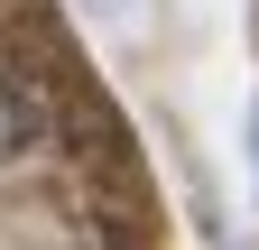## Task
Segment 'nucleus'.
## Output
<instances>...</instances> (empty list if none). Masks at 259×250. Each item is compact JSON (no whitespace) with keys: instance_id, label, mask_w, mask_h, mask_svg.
I'll return each mask as SVG.
<instances>
[{"instance_id":"obj_1","label":"nucleus","mask_w":259,"mask_h":250,"mask_svg":"<svg viewBox=\"0 0 259 250\" xmlns=\"http://www.w3.org/2000/svg\"><path fill=\"white\" fill-rule=\"evenodd\" d=\"M37 139H47V102H37L28 84H10V74H0V167H10V158H28Z\"/></svg>"}]
</instances>
